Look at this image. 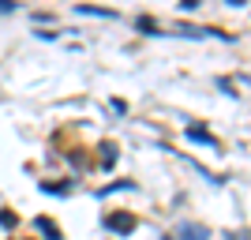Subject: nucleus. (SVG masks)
<instances>
[{
  "instance_id": "obj_11",
  "label": "nucleus",
  "mask_w": 251,
  "mask_h": 240,
  "mask_svg": "<svg viewBox=\"0 0 251 240\" xmlns=\"http://www.w3.org/2000/svg\"><path fill=\"white\" fill-rule=\"evenodd\" d=\"M0 225H4V229H11V225H15V214H11V210H0Z\"/></svg>"
},
{
  "instance_id": "obj_9",
  "label": "nucleus",
  "mask_w": 251,
  "mask_h": 240,
  "mask_svg": "<svg viewBox=\"0 0 251 240\" xmlns=\"http://www.w3.org/2000/svg\"><path fill=\"white\" fill-rule=\"evenodd\" d=\"M135 27H139L143 34H161V30L154 27V19H147V15H143V19H135Z\"/></svg>"
},
{
  "instance_id": "obj_15",
  "label": "nucleus",
  "mask_w": 251,
  "mask_h": 240,
  "mask_svg": "<svg viewBox=\"0 0 251 240\" xmlns=\"http://www.w3.org/2000/svg\"><path fill=\"white\" fill-rule=\"evenodd\" d=\"M161 240H176V237H161Z\"/></svg>"
},
{
  "instance_id": "obj_3",
  "label": "nucleus",
  "mask_w": 251,
  "mask_h": 240,
  "mask_svg": "<svg viewBox=\"0 0 251 240\" xmlns=\"http://www.w3.org/2000/svg\"><path fill=\"white\" fill-rule=\"evenodd\" d=\"M188 139H191V143H206V146H218V139L210 135V128H202V124H188Z\"/></svg>"
},
{
  "instance_id": "obj_12",
  "label": "nucleus",
  "mask_w": 251,
  "mask_h": 240,
  "mask_svg": "<svg viewBox=\"0 0 251 240\" xmlns=\"http://www.w3.org/2000/svg\"><path fill=\"white\" fill-rule=\"evenodd\" d=\"M180 8H184V11H195V8H199V0H180Z\"/></svg>"
},
{
  "instance_id": "obj_5",
  "label": "nucleus",
  "mask_w": 251,
  "mask_h": 240,
  "mask_svg": "<svg viewBox=\"0 0 251 240\" xmlns=\"http://www.w3.org/2000/svg\"><path fill=\"white\" fill-rule=\"evenodd\" d=\"M135 188V180H116V184H105L101 191H98V199H105V195H116V191H131Z\"/></svg>"
},
{
  "instance_id": "obj_8",
  "label": "nucleus",
  "mask_w": 251,
  "mask_h": 240,
  "mask_svg": "<svg viewBox=\"0 0 251 240\" xmlns=\"http://www.w3.org/2000/svg\"><path fill=\"white\" fill-rule=\"evenodd\" d=\"M42 191H49V195H68L72 184H45V180H42Z\"/></svg>"
},
{
  "instance_id": "obj_7",
  "label": "nucleus",
  "mask_w": 251,
  "mask_h": 240,
  "mask_svg": "<svg viewBox=\"0 0 251 240\" xmlns=\"http://www.w3.org/2000/svg\"><path fill=\"white\" fill-rule=\"evenodd\" d=\"M101 165H105V169H113V165H116V146H113V143H105V146H101Z\"/></svg>"
},
{
  "instance_id": "obj_10",
  "label": "nucleus",
  "mask_w": 251,
  "mask_h": 240,
  "mask_svg": "<svg viewBox=\"0 0 251 240\" xmlns=\"http://www.w3.org/2000/svg\"><path fill=\"white\" fill-rule=\"evenodd\" d=\"M11 11H19V0H0V15H11Z\"/></svg>"
},
{
  "instance_id": "obj_6",
  "label": "nucleus",
  "mask_w": 251,
  "mask_h": 240,
  "mask_svg": "<svg viewBox=\"0 0 251 240\" xmlns=\"http://www.w3.org/2000/svg\"><path fill=\"white\" fill-rule=\"evenodd\" d=\"M38 229H42L49 240H64V237H60V229H56V225H52L49 218H38Z\"/></svg>"
},
{
  "instance_id": "obj_1",
  "label": "nucleus",
  "mask_w": 251,
  "mask_h": 240,
  "mask_svg": "<svg viewBox=\"0 0 251 240\" xmlns=\"http://www.w3.org/2000/svg\"><path fill=\"white\" fill-rule=\"evenodd\" d=\"M135 214L131 210H113V214H105V229L116 233V237H127V233H135Z\"/></svg>"
},
{
  "instance_id": "obj_2",
  "label": "nucleus",
  "mask_w": 251,
  "mask_h": 240,
  "mask_svg": "<svg viewBox=\"0 0 251 240\" xmlns=\"http://www.w3.org/2000/svg\"><path fill=\"white\" fill-rule=\"evenodd\" d=\"M176 240H210V229L202 221H180L176 225Z\"/></svg>"
},
{
  "instance_id": "obj_13",
  "label": "nucleus",
  "mask_w": 251,
  "mask_h": 240,
  "mask_svg": "<svg viewBox=\"0 0 251 240\" xmlns=\"http://www.w3.org/2000/svg\"><path fill=\"white\" fill-rule=\"evenodd\" d=\"M229 240H251V233H248V229H240V233H232Z\"/></svg>"
},
{
  "instance_id": "obj_4",
  "label": "nucleus",
  "mask_w": 251,
  "mask_h": 240,
  "mask_svg": "<svg viewBox=\"0 0 251 240\" xmlns=\"http://www.w3.org/2000/svg\"><path fill=\"white\" fill-rule=\"evenodd\" d=\"M79 15H94V19H116V11L113 8H101V4H79Z\"/></svg>"
},
{
  "instance_id": "obj_14",
  "label": "nucleus",
  "mask_w": 251,
  "mask_h": 240,
  "mask_svg": "<svg viewBox=\"0 0 251 240\" xmlns=\"http://www.w3.org/2000/svg\"><path fill=\"white\" fill-rule=\"evenodd\" d=\"M225 4H232V8H244V0H225Z\"/></svg>"
}]
</instances>
